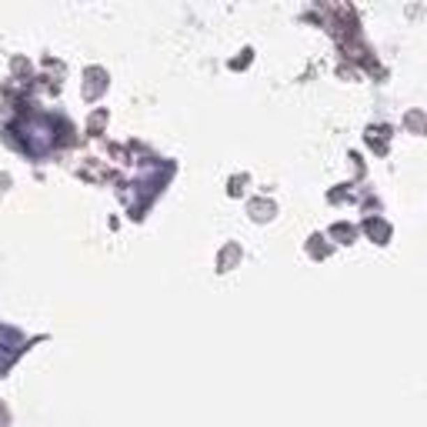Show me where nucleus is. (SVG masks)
Returning a JSON list of instances; mask_svg holds the SVG:
<instances>
[]
</instances>
